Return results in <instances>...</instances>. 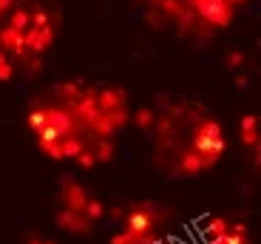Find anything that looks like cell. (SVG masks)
<instances>
[{
  "mask_svg": "<svg viewBox=\"0 0 261 244\" xmlns=\"http://www.w3.org/2000/svg\"><path fill=\"white\" fill-rule=\"evenodd\" d=\"M224 151H227V139H224L222 125L216 119H204L193 133V153H199L204 168H210L224 156Z\"/></svg>",
  "mask_w": 261,
  "mask_h": 244,
  "instance_id": "obj_1",
  "label": "cell"
},
{
  "mask_svg": "<svg viewBox=\"0 0 261 244\" xmlns=\"http://www.w3.org/2000/svg\"><path fill=\"white\" fill-rule=\"evenodd\" d=\"M150 230H153V213L148 210V207H134V210L125 216V236L130 238V241L137 244H148V236Z\"/></svg>",
  "mask_w": 261,
  "mask_h": 244,
  "instance_id": "obj_2",
  "label": "cell"
},
{
  "mask_svg": "<svg viewBox=\"0 0 261 244\" xmlns=\"http://www.w3.org/2000/svg\"><path fill=\"white\" fill-rule=\"evenodd\" d=\"M188 3L207 20L210 26L224 29V26H230V20H233V6H230L227 0H188Z\"/></svg>",
  "mask_w": 261,
  "mask_h": 244,
  "instance_id": "obj_3",
  "label": "cell"
},
{
  "mask_svg": "<svg viewBox=\"0 0 261 244\" xmlns=\"http://www.w3.org/2000/svg\"><path fill=\"white\" fill-rule=\"evenodd\" d=\"M23 40H26V48L34 54H43L48 46L54 43V29L46 26V29H32L29 26L26 32H23Z\"/></svg>",
  "mask_w": 261,
  "mask_h": 244,
  "instance_id": "obj_4",
  "label": "cell"
},
{
  "mask_svg": "<svg viewBox=\"0 0 261 244\" xmlns=\"http://www.w3.org/2000/svg\"><path fill=\"white\" fill-rule=\"evenodd\" d=\"M0 51H14V54H23L26 51V40H23V32L12 26H3L0 29Z\"/></svg>",
  "mask_w": 261,
  "mask_h": 244,
  "instance_id": "obj_5",
  "label": "cell"
},
{
  "mask_svg": "<svg viewBox=\"0 0 261 244\" xmlns=\"http://www.w3.org/2000/svg\"><path fill=\"white\" fill-rule=\"evenodd\" d=\"M63 199H65V207L71 213H83L85 202H88V196H85V191L80 185H74V182H65L63 187Z\"/></svg>",
  "mask_w": 261,
  "mask_h": 244,
  "instance_id": "obj_6",
  "label": "cell"
},
{
  "mask_svg": "<svg viewBox=\"0 0 261 244\" xmlns=\"http://www.w3.org/2000/svg\"><path fill=\"white\" fill-rule=\"evenodd\" d=\"M94 97H97V105L102 108L105 114H108V111H117V108H122V102H125V94L119 91V88H105V91L94 94Z\"/></svg>",
  "mask_w": 261,
  "mask_h": 244,
  "instance_id": "obj_7",
  "label": "cell"
},
{
  "mask_svg": "<svg viewBox=\"0 0 261 244\" xmlns=\"http://www.w3.org/2000/svg\"><path fill=\"white\" fill-rule=\"evenodd\" d=\"M46 125H48V128H54V131H57L60 137H63V133H68V131H71V125H74V122H71V117H68L65 111H57V108H48V111H46Z\"/></svg>",
  "mask_w": 261,
  "mask_h": 244,
  "instance_id": "obj_8",
  "label": "cell"
},
{
  "mask_svg": "<svg viewBox=\"0 0 261 244\" xmlns=\"http://www.w3.org/2000/svg\"><path fill=\"white\" fill-rule=\"evenodd\" d=\"M239 133H242L244 145H255V142H258V119H255L253 114L242 117V122H239Z\"/></svg>",
  "mask_w": 261,
  "mask_h": 244,
  "instance_id": "obj_9",
  "label": "cell"
},
{
  "mask_svg": "<svg viewBox=\"0 0 261 244\" xmlns=\"http://www.w3.org/2000/svg\"><path fill=\"white\" fill-rule=\"evenodd\" d=\"M57 225L68 227L71 233H85V219H83V213H71V210L60 213V216H57Z\"/></svg>",
  "mask_w": 261,
  "mask_h": 244,
  "instance_id": "obj_10",
  "label": "cell"
},
{
  "mask_svg": "<svg viewBox=\"0 0 261 244\" xmlns=\"http://www.w3.org/2000/svg\"><path fill=\"white\" fill-rule=\"evenodd\" d=\"M179 171H182V173H199V171H204V162L199 159V153L188 151V153L182 156V165H179Z\"/></svg>",
  "mask_w": 261,
  "mask_h": 244,
  "instance_id": "obj_11",
  "label": "cell"
},
{
  "mask_svg": "<svg viewBox=\"0 0 261 244\" xmlns=\"http://www.w3.org/2000/svg\"><path fill=\"white\" fill-rule=\"evenodd\" d=\"M9 26H12V29H17V32H26V29H29V12H26V9H23V6L12 9Z\"/></svg>",
  "mask_w": 261,
  "mask_h": 244,
  "instance_id": "obj_12",
  "label": "cell"
},
{
  "mask_svg": "<svg viewBox=\"0 0 261 244\" xmlns=\"http://www.w3.org/2000/svg\"><path fill=\"white\" fill-rule=\"evenodd\" d=\"M29 26L32 29H46V26H51V17H48V12L43 6H37L32 14H29Z\"/></svg>",
  "mask_w": 261,
  "mask_h": 244,
  "instance_id": "obj_13",
  "label": "cell"
},
{
  "mask_svg": "<svg viewBox=\"0 0 261 244\" xmlns=\"http://www.w3.org/2000/svg\"><path fill=\"white\" fill-rule=\"evenodd\" d=\"M204 233H207L210 241H213V238H222L224 233H227V222H224V219H210L207 227H204Z\"/></svg>",
  "mask_w": 261,
  "mask_h": 244,
  "instance_id": "obj_14",
  "label": "cell"
},
{
  "mask_svg": "<svg viewBox=\"0 0 261 244\" xmlns=\"http://www.w3.org/2000/svg\"><path fill=\"white\" fill-rule=\"evenodd\" d=\"M29 128H32L34 133L46 128V108H37V111L29 114Z\"/></svg>",
  "mask_w": 261,
  "mask_h": 244,
  "instance_id": "obj_15",
  "label": "cell"
},
{
  "mask_svg": "<svg viewBox=\"0 0 261 244\" xmlns=\"http://www.w3.org/2000/svg\"><path fill=\"white\" fill-rule=\"evenodd\" d=\"M153 6L162 9L165 14H173V17L182 14V3H179V0H153Z\"/></svg>",
  "mask_w": 261,
  "mask_h": 244,
  "instance_id": "obj_16",
  "label": "cell"
},
{
  "mask_svg": "<svg viewBox=\"0 0 261 244\" xmlns=\"http://www.w3.org/2000/svg\"><path fill=\"white\" fill-rule=\"evenodd\" d=\"M105 213V207L99 205L97 199H88V202H85V207H83V216H88V219H99Z\"/></svg>",
  "mask_w": 261,
  "mask_h": 244,
  "instance_id": "obj_17",
  "label": "cell"
},
{
  "mask_svg": "<svg viewBox=\"0 0 261 244\" xmlns=\"http://www.w3.org/2000/svg\"><path fill=\"white\" fill-rule=\"evenodd\" d=\"M134 119H137L139 128H150V125H153V111H150V108H139Z\"/></svg>",
  "mask_w": 261,
  "mask_h": 244,
  "instance_id": "obj_18",
  "label": "cell"
},
{
  "mask_svg": "<svg viewBox=\"0 0 261 244\" xmlns=\"http://www.w3.org/2000/svg\"><path fill=\"white\" fill-rule=\"evenodd\" d=\"M60 148H63V156H77V153L83 151L80 139H65V142H60Z\"/></svg>",
  "mask_w": 261,
  "mask_h": 244,
  "instance_id": "obj_19",
  "label": "cell"
},
{
  "mask_svg": "<svg viewBox=\"0 0 261 244\" xmlns=\"http://www.w3.org/2000/svg\"><path fill=\"white\" fill-rule=\"evenodd\" d=\"M111 156H114V142H102V145L97 148V156L94 159H97V162H108Z\"/></svg>",
  "mask_w": 261,
  "mask_h": 244,
  "instance_id": "obj_20",
  "label": "cell"
},
{
  "mask_svg": "<svg viewBox=\"0 0 261 244\" xmlns=\"http://www.w3.org/2000/svg\"><path fill=\"white\" fill-rule=\"evenodd\" d=\"M77 165L88 171V168H94V165H97V159H94V153H88V151H80V153H77Z\"/></svg>",
  "mask_w": 261,
  "mask_h": 244,
  "instance_id": "obj_21",
  "label": "cell"
},
{
  "mask_svg": "<svg viewBox=\"0 0 261 244\" xmlns=\"http://www.w3.org/2000/svg\"><path fill=\"white\" fill-rule=\"evenodd\" d=\"M12 77H14V66L12 63H3V66H0V83H9Z\"/></svg>",
  "mask_w": 261,
  "mask_h": 244,
  "instance_id": "obj_22",
  "label": "cell"
},
{
  "mask_svg": "<svg viewBox=\"0 0 261 244\" xmlns=\"http://www.w3.org/2000/svg\"><path fill=\"white\" fill-rule=\"evenodd\" d=\"M227 66H230V68H242V66H244V54H242V51H233V54L227 57Z\"/></svg>",
  "mask_w": 261,
  "mask_h": 244,
  "instance_id": "obj_23",
  "label": "cell"
},
{
  "mask_svg": "<svg viewBox=\"0 0 261 244\" xmlns=\"http://www.w3.org/2000/svg\"><path fill=\"white\" fill-rule=\"evenodd\" d=\"M12 9H14V0H0V17L6 12H12Z\"/></svg>",
  "mask_w": 261,
  "mask_h": 244,
  "instance_id": "obj_24",
  "label": "cell"
},
{
  "mask_svg": "<svg viewBox=\"0 0 261 244\" xmlns=\"http://www.w3.org/2000/svg\"><path fill=\"white\" fill-rule=\"evenodd\" d=\"M247 83H250L247 74H236V86H239V88H247Z\"/></svg>",
  "mask_w": 261,
  "mask_h": 244,
  "instance_id": "obj_25",
  "label": "cell"
},
{
  "mask_svg": "<svg viewBox=\"0 0 261 244\" xmlns=\"http://www.w3.org/2000/svg\"><path fill=\"white\" fill-rule=\"evenodd\" d=\"M227 3L236 9V6H244V3H250V0H227Z\"/></svg>",
  "mask_w": 261,
  "mask_h": 244,
  "instance_id": "obj_26",
  "label": "cell"
},
{
  "mask_svg": "<svg viewBox=\"0 0 261 244\" xmlns=\"http://www.w3.org/2000/svg\"><path fill=\"white\" fill-rule=\"evenodd\" d=\"M3 63H9V60H6V51H0V66H3Z\"/></svg>",
  "mask_w": 261,
  "mask_h": 244,
  "instance_id": "obj_27",
  "label": "cell"
},
{
  "mask_svg": "<svg viewBox=\"0 0 261 244\" xmlns=\"http://www.w3.org/2000/svg\"><path fill=\"white\" fill-rule=\"evenodd\" d=\"M29 244H51V241H29Z\"/></svg>",
  "mask_w": 261,
  "mask_h": 244,
  "instance_id": "obj_28",
  "label": "cell"
}]
</instances>
